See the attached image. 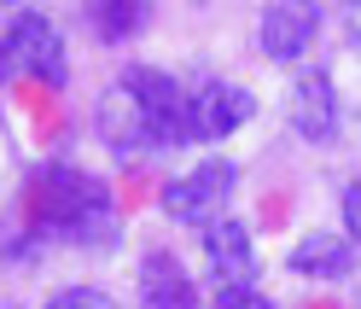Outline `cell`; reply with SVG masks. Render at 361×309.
Returning a JSON list of instances; mask_svg holds the SVG:
<instances>
[{
	"mask_svg": "<svg viewBox=\"0 0 361 309\" xmlns=\"http://www.w3.org/2000/svg\"><path fill=\"white\" fill-rule=\"evenodd\" d=\"M314 24H321V6H314V0H274V6L262 12V30H257L262 53L280 59V64L303 59L309 41H314Z\"/></svg>",
	"mask_w": 361,
	"mask_h": 309,
	"instance_id": "cell-7",
	"label": "cell"
},
{
	"mask_svg": "<svg viewBox=\"0 0 361 309\" xmlns=\"http://www.w3.org/2000/svg\"><path fill=\"white\" fill-rule=\"evenodd\" d=\"M355 262H361V246L350 234H303L291 246V269L309 280H344Z\"/></svg>",
	"mask_w": 361,
	"mask_h": 309,
	"instance_id": "cell-9",
	"label": "cell"
},
{
	"mask_svg": "<svg viewBox=\"0 0 361 309\" xmlns=\"http://www.w3.org/2000/svg\"><path fill=\"white\" fill-rule=\"evenodd\" d=\"M140 292H146V303H157V309H187V303H192V280H187V269H180L169 251H152V257L140 262Z\"/></svg>",
	"mask_w": 361,
	"mask_h": 309,
	"instance_id": "cell-10",
	"label": "cell"
},
{
	"mask_svg": "<svg viewBox=\"0 0 361 309\" xmlns=\"http://www.w3.org/2000/svg\"><path fill=\"white\" fill-rule=\"evenodd\" d=\"M204 251L216 286H257V246L239 216H210L204 222Z\"/></svg>",
	"mask_w": 361,
	"mask_h": 309,
	"instance_id": "cell-5",
	"label": "cell"
},
{
	"mask_svg": "<svg viewBox=\"0 0 361 309\" xmlns=\"http://www.w3.org/2000/svg\"><path fill=\"white\" fill-rule=\"evenodd\" d=\"M87 24H94L99 41H128V35H140L146 6L140 0H87Z\"/></svg>",
	"mask_w": 361,
	"mask_h": 309,
	"instance_id": "cell-11",
	"label": "cell"
},
{
	"mask_svg": "<svg viewBox=\"0 0 361 309\" xmlns=\"http://www.w3.org/2000/svg\"><path fill=\"white\" fill-rule=\"evenodd\" d=\"M99 135L117 146V152H146L152 146V123H146V105L128 82H117L111 94L99 99Z\"/></svg>",
	"mask_w": 361,
	"mask_h": 309,
	"instance_id": "cell-8",
	"label": "cell"
},
{
	"mask_svg": "<svg viewBox=\"0 0 361 309\" xmlns=\"http://www.w3.org/2000/svg\"><path fill=\"white\" fill-rule=\"evenodd\" d=\"M146 105V123H152V146H180L187 140V87H180L169 71H152V64H134L123 76Z\"/></svg>",
	"mask_w": 361,
	"mask_h": 309,
	"instance_id": "cell-3",
	"label": "cell"
},
{
	"mask_svg": "<svg viewBox=\"0 0 361 309\" xmlns=\"http://www.w3.org/2000/svg\"><path fill=\"white\" fill-rule=\"evenodd\" d=\"M251 111H257V99L239 82L210 76V82H198L187 94V140H228Z\"/></svg>",
	"mask_w": 361,
	"mask_h": 309,
	"instance_id": "cell-2",
	"label": "cell"
},
{
	"mask_svg": "<svg viewBox=\"0 0 361 309\" xmlns=\"http://www.w3.org/2000/svg\"><path fill=\"white\" fill-rule=\"evenodd\" d=\"M291 128L303 140H314V146L338 135V87H332V76L321 64L298 71V82H291Z\"/></svg>",
	"mask_w": 361,
	"mask_h": 309,
	"instance_id": "cell-6",
	"label": "cell"
},
{
	"mask_svg": "<svg viewBox=\"0 0 361 309\" xmlns=\"http://www.w3.org/2000/svg\"><path fill=\"white\" fill-rule=\"evenodd\" d=\"M233 164L228 158H210V164H198L192 175H180V181L164 187V210L175 216V222H187V228H204L210 216L228 210V198H233Z\"/></svg>",
	"mask_w": 361,
	"mask_h": 309,
	"instance_id": "cell-1",
	"label": "cell"
},
{
	"mask_svg": "<svg viewBox=\"0 0 361 309\" xmlns=\"http://www.w3.org/2000/svg\"><path fill=\"white\" fill-rule=\"evenodd\" d=\"M344 24H350V41H355V53H361V0H344Z\"/></svg>",
	"mask_w": 361,
	"mask_h": 309,
	"instance_id": "cell-14",
	"label": "cell"
},
{
	"mask_svg": "<svg viewBox=\"0 0 361 309\" xmlns=\"http://www.w3.org/2000/svg\"><path fill=\"white\" fill-rule=\"evenodd\" d=\"M53 303H59V309H105L111 298H105V292H94V286H64Z\"/></svg>",
	"mask_w": 361,
	"mask_h": 309,
	"instance_id": "cell-12",
	"label": "cell"
},
{
	"mask_svg": "<svg viewBox=\"0 0 361 309\" xmlns=\"http://www.w3.org/2000/svg\"><path fill=\"white\" fill-rule=\"evenodd\" d=\"M344 234H350L355 246H361V175H355V181L344 187Z\"/></svg>",
	"mask_w": 361,
	"mask_h": 309,
	"instance_id": "cell-13",
	"label": "cell"
},
{
	"mask_svg": "<svg viewBox=\"0 0 361 309\" xmlns=\"http://www.w3.org/2000/svg\"><path fill=\"white\" fill-rule=\"evenodd\" d=\"M6 59H12L24 76L47 82V87L64 82V41H59V30H53L41 12H18V18H12V30H6Z\"/></svg>",
	"mask_w": 361,
	"mask_h": 309,
	"instance_id": "cell-4",
	"label": "cell"
}]
</instances>
